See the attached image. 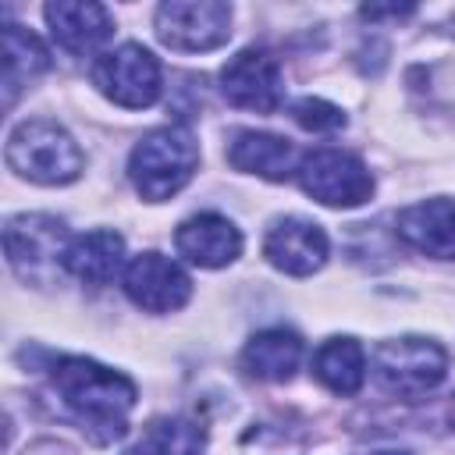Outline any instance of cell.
Listing matches in <instances>:
<instances>
[{
  "label": "cell",
  "instance_id": "obj_16",
  "mask_svg": "<svg viewBox=\"0 0 455 455\" xmlns=\"http://www.w3.org/2000/svg\"><path fill=\"white\" fill-rule=\"evenodd\" d=\"M228 164L235 171L267 178V181H284L295 174V146L281 135L270 132H238L235 142L228 146Z\"/></svg>",
  "mask_w": 455,
  "mask_h": 455
},
{
  "label": "cell",
  "instance_id": "obj_20",
  "mask_svg": "<svg viewBox=\"0 0 455 455\" xmlns=\"http://www.w3.org/2000/svg\"><path fill=\"white\" fill-rule=\"evenodd\" d=\"M203 451V430L185 419H164L146 430V437L124 451V455H199Z\"/></svg>",
  "mask_w": 455,
  "mask_h": 455
},
{
  "label": "cell",
  "instance_id": "obj_11",
  "mask_svg": "<svg viewBox=\"0 0 455 455\" xmlns=\"http://www.w3.org/2000/svg\"><path fill=\"white\" fill-rule=\"evenodd\" d=\"M327 235L320 224L302 220V217H281L270 224L263 238V256L270 267L291 277H309L327 263Z\"/></svg>",
  "mask_w": 455,
  "mask_h": 455
},
{
  "label": "cell",
  "instance_id": "obj_19",
  "mask_svg": "<svg viewBox=\"0 0 455 455\" xmlns=\"http://www.w3.org/2000/svg\"><path fill=\"white\" fill-rule=\"evenodd\" d=\"M313 377L327 391H334L341 398L355 395L363 387V380H366V352H363V345L355 338H327L313 352Z\"/></svg>",
  "mask_w": 455,
  "mask_h": 455
},
{
  "label": "cell",
  "instance_id": "obj_13",
  "mask_svg": "<svg viewBox=\"0 0 455 455\" xmlns=\"http://www.w3.org/2000/svg\"><path fill=\"white\" fill-rule=\"evenodd\" d=\"M43 14L50 25V36L68 53H92L114 32L110 11L103 4H92V0H57V4H46Z\"/></svg>",
  "mask_w": 455,
  "mask_h": 455
},
{
  "label": "cell",
  "instance_id": "obj_5",
  "mask_svg": "<svg viewBox=\"0 0 455 455\" xmlns=\"http://www.w3.org/2000/svg\"><path fill=\"white\" fill-rule=\"evenodd\" d=\"M448 373V355L437 341L405 334L380 341L373 352V380L398 398H423Z\"/></svg>",
  "mask_w": 455,
  "mask_h": 455
},
{
  "label": "cell",
  "instance_id": "obj_18",
  "mask_svg": "<svg viewBox=\"0 0 455 455\" xmlns=\"http://www.w3.org/2000/svg\"><path fill=\"white\" fill-rule=\"evenodd\" d=\"M50 68V50L43 39L14 21L4 25V107H14L18 92L28 89Z\"/></svg>",
  "mask_w": 455,
  "mask_h": 455
},
{
  "label": "cell",
  "instance_id": "obj_6",
  "mask_svg": "<svg viewBox=\"0 0 455 455\" xmlns=\"http://www.w3.org/2000/svg\"><path fill=\"white\" fill-rule=\"evenodd\" d=\"M295 174H299V185L306 196H313L316 203L334 206V210L359 206L373 196V174L366 171V164L334 146L306 153L299 160Z\"/></svg>",
  "mask_w": 455,
  "mask_h": 455
},
{
  "label": "cell",
  "instance_id": "obj_21",
  "mask_svg": "<svg viewBox=\"0 0 455 455\" xmlns=\"http://www.w3.org/2000/svg\"><path fill=\"white\" fill-rule=\"evenodd\" d=\"M291 117H295V124L306 128V132H338V128H345V114H341L334 103L313 100V96L291 103Z\"/></svg>",
  "mask_w": 455,
  "mask_h": 455
},
{
  "label": "cell",
  "instance_id": "obj_1",
  "mask_svg": "<svg viewBox=\"0 0 455 455\" xmlns=\"http://www.w3.org/2000/svg\"><path fill=\"white\" fill-rule=\"evenodd\" d=\"M50 384L92 444H114L128 434V412L139 391L124 373L85 355H64L53 363Z\"/></svg>",
  "mask_w": 455,
  "mask_h": 455
},
{
  "label": "cell",
  "instance_id": "obj_7",
  "mask_svg": "<svg viewBox=\"0 0 455 455\" xmlns=\"http://www.w3.org/2000/svg\"><path fill=\"white\" fill-rule=\"evenodd\" d=\"M92 82L110 103L142 110L160 100V60L146 46L124 43L92 64Z\"/></svg>",
  "mask_w": 455,
  "mask_h": 455
},
{
  "label": "cell",
  "instance_id": "obj_2",
  "mask_svg": "<svg viewBox=\"0 0 455 455\" xmlns=\"http://www.w3.org/2000/svg\"><path fill=\"white\" fill-rule=\"evenodd\" d=\"M196 167H199V146L192 132L181 124H164L146 132L128 156V178L146 203H164L174 192H181L192 181Z\"/></svg>",
  "mask_w": 455,
  "mask_h": 455
},
{
  "label": "cell",
  "instance_id": "obj_15",
  "mask_svg": "<svg viewBox=\"0 0 455 455\" xmlns=\"http://www.w3.org/2000/svg\"><path fill=\"white\" fill-rule=\"evenodd\" d=\"M124 267V238L117 231H107V228H96V231H85L78 238H71L68 245V256H64V270L75 274L78 281L100 288V284H110Z\"/></svg>",
  "mask_w": 455,
  "mask_h": 455
},
{
  "label": "cell",
  "instance_id": "obj_22",
  "mask_svg": "<svg viewBox=\"0 0 455 455\" xmlns=\"http://www.w3.org/2000/svg\"><path fill=\"white\" fill-rule=\"evenodd\" d=\"M373 455H412V451H373Z\"/></svg>",
  "mask_w": 455,
  "mask_h": 455
},
{
  "label": "cell",
  "instance_id": "obj_8",
  "mask_svg": "<svg viewBox=\"0 0 455 455\" xmlns=\"http://www.w3.org/2000/svg\"><path fill=\"white\" fill-rule=\"evenodd\" d=\"M231 36V7L220 0H167L156 7V39L181 53L224 46Z\"/></svg>",
  "mask_w": 455,
  "mask_h": 455
},
{
  "label": "cell",
  "instance_id": "obj_3",
  "mask_svg": "<svg viewBox=\"0 0 455 455\" xmlns=\"http://www.w3.org/2000/svg\"><path fill=\"white\" fill-rule=\"evenodd\" d=\"M82 149L57 121L32 117L7 135V167L36 185H68L82 174Z\"/></svg>",
  "mask_w": 455,
  "mask_h": 455
},
{
  "label": "cell",
  "instance_id": "obj_17",
  "mask_svg": "<svg viewBox=\"0 0 455 455\" xmlns=\"http://www.w3.org/2000/svg\"><path fill=\"white\" fill-rule=\"evenodd\" d=\"M299 363H302V338L295 331H284V327L259 331L242 348V366L256 380L284 384L295 377Z\"/></svg>",
  "mask_w": 455,
  "mask_h": 455
},
{
  "label": "cell",
  "instance_id": "obj_12",
  "mask_svg": "<svg viewBox=\"0 0 455 455\" xmlns=\"http://www.w3.org/2000/svg\"><path fill=\"white\" fill-rule=\"evenodd\" d=\"M174 249L192 267L217 270L242 256V231L220 213H196L174 231Z\"/></svg>",
  "mask_w": 455,
  "mask_h": 455
},
{
  "label": "cell",
  "instance_id": "obj_10",
  "mask_svg": "<svg viewBox=\"0 0 455 455\" xmlns=\"http://www.w3.org/2000/svg\"><path fill=\"white\" fill-rule=\"evenodd\" d=\"M121 284H124V295L146 313H174L192 295L188 274L160 252H139L124 267Z\"/></svg>",
  "mask_w": 455,
  "mask_h": 455
},
{
  "label": "cell",
  "instance_id": "obj_4",
  "mask_svg": "<svg viewBox=\"0 0 455 455\" xmlns=\"http://www.w3.org/2000/svg\"><path fill=\"white\" fill-rule=\"evenodd\" d=\"M68 228L50 213H18L4 228V252L25 284H53L68 256Z\"/></svg>",
  "mask_w": 455,
  "mask_h": 455
},
{
  "label": "cell",
  "instance_id": "obj_9",
  "mask_svg": "<svg viewBox=\"0 0 455 455\" xmlns=\"http://www.w3.org/2000/svg\"><path fill=\"white\" fill-rule=\"evenodd\" d=\"M220 92L231 107L256 110V114H274L284 100L281 68L263 50H242L220 68Z\"/></svg>",
  "mask_w": 455,
  "mask_h": 455
},
{
  "label": "cell",
  "instance_id": "obj_14",
  "mask_svg": "<svg viewBox=\"0 0 455 455\" xmlns=\"http://www.w3.org/2000/svg\"><path fill=\"white\" fill-rule=\"evenodd\" d=\"M402 242L434 259H455V203L451 199H423L398 213L395 220Z\"/></svg>",
  "mask_w": 455,
  "mask_h": 455
}]
</instances>
